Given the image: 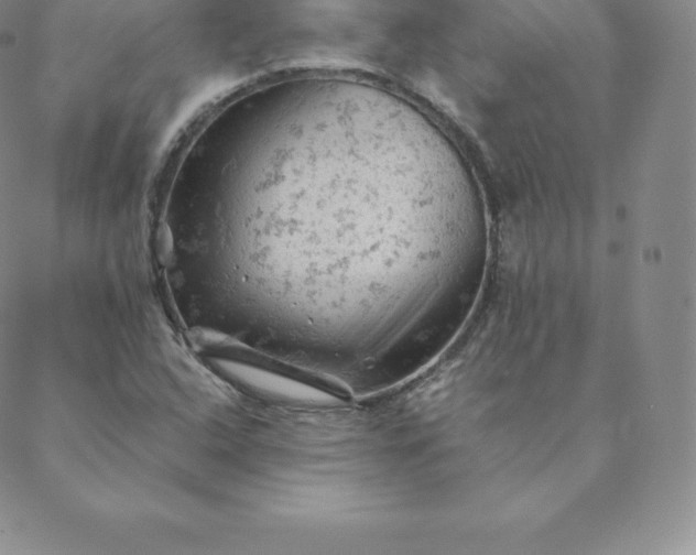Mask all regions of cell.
<instances>
[{"mask_svg": "<svg viewBox=\"0 0 696 555\" xmlns=\"http://www.w3.org/2000/svg\"><path fill=\"white\" fill-rule=\"evenodd\" d=\"M198 342L219 374L258 398L315 406L334 405L349 399L346 389L338 383L274 357L213 335H204Z\"/></svg>", "mask_w": 696, "mask_h": 555, "instance_id": "6da1fadb", "label": "cell"}]
</instances>
